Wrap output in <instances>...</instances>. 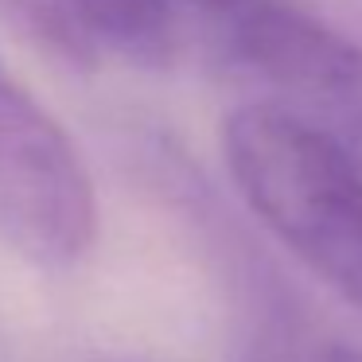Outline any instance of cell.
I'll use <instances>...</instances> for the list:
<instances>
[{
	"label": "cell",
	"mask_w": 362,
	"mask_h": 362,
	"mask_svg": "<svg viewBox=\"0 0 362 362\" xmlns=\"http://www.w3.org/2000/svg\"><path fill=\"white\" fill-rule=\"evenodd\" d=\"M222 160L250 214L362 312V164L269 102L234 110Z\"/></svg>",
	"instance_id": "obj_1"
},
{
	"label": "cell",
	"mask_w": 362,
	"mask_h": 362,
	"mask_svg": "<svg viewBox=\"0 0 362 362\" xmlns=\"http://www.w3.org/2000/svg\"><path fill=\"white\" fill-rule=\"evenodd\" d=\"M261 0H172L175 16H180V28H199L206 40V47H218L226 40L230 28H238Z\"/></svg>",
	"instance_id": "obj_5"
},
{
	"label": "cell",
	"mask_w": 362,
	"mask_h": 362,
	"mask_svg": "<svg viewBox=\"0 0 362 362\" xmlns=\"http://www.w3.org/2000/svg\"><path fill=\"white\" fill-rule=\"evenodd\" d=\"M102 362H141V358H102Z\"/></svg>",
	"instance_id": "obj_6"
},
{
	"label": "cell",
	"mask_w": 362,
	"mask_h": 362,
	"mask_svg": "<svg viewBox=\"0 0 362 362\" xmlns=\"http://www.w3.org/2000/svg\"><path fill=\"white\" fill-rule=\"evenodd\" d=\"M214 55L265 86L269 105L362 164V47L354 40L296 0H261Z\"/></svg>",
	"instance_id": "obj_3"
},
{
	"label": "cell",
	"mask_w": 362,
	"mask_h": 362,
	"mask_svg": "<svg viewBox=\"0 0 362 362\" xmlns=\"http://www.w3.org/2000/svg\"><path fill=\"white\" fill-rule=\"evenodd\" d=\"M242 362H362V346L312 331L276 292H253Z\"/></svg>",
	"instance_id": "obj_4"
},
{
	"label": "cell",
	"mask_w": 362,
	"mask_h": 362,
	"mask_svg": "<svg viewBox=\"0 0 362 362\" xmlns=\"http://www.w3.org/2000/svg\"><path fill=\"white\" fill-rule=\"evenodd\" d=\"M98 242V195L86 160L51 110L0 59V245L63 273Z\"/></svg>",
	"instance_id": "obj_2"
}]
</instances>
